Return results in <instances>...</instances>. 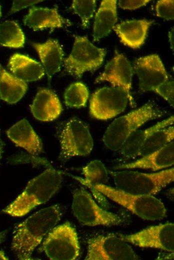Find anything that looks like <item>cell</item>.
Masks as SVG:
<instances>
[{
	"label": "cell",
	"instance_id": "1",
	"mask_svg": "<svg viewBox=\"0 0 174 260\" xmlns=\"http://www.w3.org/2000/svg\"><path fill=\"white\" fill-rule=\"evenodd\" d=\"M61 210L53 205L36 212L18 224L14 232L12 250L20 260H30L34 249L60 219Z\"/></svg>",
	"mask_w": 174,
	"mask_h": 260
},
{
	"label": "cell",
	"instance_id": "2",
	"mask_svg": "<svg viewBox=\"0 0 174 260\" xmlns=\"http://www.w3.org/2000/svg\"><path fill=\"white\" fill-rule=\"evenodd\" d=\"M62 181V172L50 168L34 178L24 190L3 212L12 216H22L36 206L46 202L58 191Z\"/></svg>",
	"mask_w": 174,
	"mask_h": 260
},
{
	"label": "cell",
	"instance_id": "3",
	"mask_svg": "<svg viewBox=\"0 0 174 260\" xmlns=\"http://www.w3.org/2000/svg\"><path fill=\"white\" fill-rule=\"evenodd\" d=\"M70 176L94 192L103 194L144 220H158L166 216L164 205L152 195L132 194L106 184H91L80 177Z\"/></svg>",
	"mask_w": 174,
	"mask_h": 260
},
{
	"label": "cell",
	"instance_id": "4",
	"mask_svg": "<svg viewBox=\"0 0 174 260\" xmlns=\"http://www.w3.org/2000/svg\"><path fill=\"white\" fill-rule=\"evenodd\" d=\"M163 115L164 112L154 103L148 102L115 119L104 132L102 141L111 150H120L129 137L139 128L146 122Z\"/></svg>",
	"mask_w": 174,
	"mask_h": 260
},
{
	"label": "cell",
	"instance_id": "5",
	"mask_svg": "<svg viewBox=\"0 0 174 260\" xmlns=\"http://www.w3.org/2000/svg\"><path fill=\"white\" fill-rule=\"evenodd\" d=\"M116 188L138 195L155 194L174 181V168L154 173L124 170L110 172Z\"/></svg>",
	"mask_w": 174,
	"mask_h": 260
},
{
	"label": "cell",
	"instance_id": "6",
	"mask_svg": "<svg viewBox=\"0 0 174 260\" xmlns=\"http://www.w3.org/2000/svg\"><path fill=\"white\" fill-rule=\"evenodd\" d=\"M60 144L59 158L62 161L76 156L90 154L94 142L87 124L82 120L72 118L62 123L57 130Z\"/></svg>",
	"mask_w": 174,
	"mask_h": 260
},
{
	"label": "cell",
	"instance_id": "7",
	"mask_svg": "<svg viewBox=\"0 0 174 260\" xmlns=\"http://www.w3.org/2000/svg\"><path fill=\"white\" fill-rule=\"evenodd\" d=\"M106 54L104 49L94 46L86 36H76L70 54L64 60V70L80 78L85 72L100 68Z\"/></svg>",
	"mask_w": 174,
	"mask_h": 260
},
{
	"label": "cell",
	"instance_id": "8",
	"mask_svg": "<svg viewBox=\"0 0 174 260\" xmlns=\"http://www.w3.org/2000/svg\"><path fill=\"white\" fill-rule=\"evenodd\" d=\"M73 214L82 224L88 226H112L121 224L122 218L100 208L87 191L76 189L73 194Z\"/></svg>",
	"mask_w": 174,
	"mask_h": 260
},
{
	"label": "cell",
	"instance_id": "9",
	"mask_svg": "<svg viewBox=\"0 0 174 260\" xmlns=\"http://www.w3.org/2000/svg\"><path fill=\"white\" fill-rule=\"evenodd\" d=\"M42 248L50 260L76 259L80 248L75 229L69 222L54 227L44 240Z\"/></svg>",
	"mask_w": 174,
	"mask_h": 260
},
{
	"label": "cell",
	"instance_id": "10",
	"mask_svg": "<svg viewBox=\"0 0 174 260\" xmlns=\"http://www.w3.org/2000/svg\"><path fill=\"white\" fill-rule=\"evenodd\" d=\"M87 260H136L140 257L119 235H100L88 242Z\"/></svg>",
	"mask_w": 174,
	"mask_h": 260
},
{
	"label": "cell",
	"instance_id": "11",
	"mask_svg": "<svg viewBox=\"0 0 174 260\" xmlns=\"http://www.w3.org/2000/svg\"><path fill=\"white\" fill-rule=\"evenodd\" d=\"M128 98L126 91L118 87H104L96 91L90 102L91 116L106 120L122 113L126 109Z\"/></svg>",
	"mask_w": 174,
	"mask_h": 260
},
{
	"label": "cell",
	"instance_id": "12",
	"mask_svg": "<svg viewBox=\"0 0 174 260\" xmlns=\"http://www.w3.org/2000/svg\"><path fill=\"white\" fill-rule=\"evenodd\" d=\"M118 235L126 242L140 247L158 248L170 252L174 250L173 223L152 226L130 235Z\"/></svg>",
	"mask_w": 174,
	"mask_h": 260
},
{
	"label": "cell",
	"instance_id": "13",
	"mask_svg": "<svg viewBox=\"0 0 174 260\" xmlns=\"http://www.w3.org/2000/svg\"><path fill=\"white\" fill-rule=\"evenodd\" d=\"M132 76L133 69L130 62L122 54L116 52L95 82H108L112 86L124 89L128 94L130 104L134 107L136 104L131 92Z\"/></svg>",
	"mask_w": 174,
	"mask_h": 260
},
{
	"label": "cell",
	"instance_id": "14",
	"mask_svg": "<svg viewBox=\"0 0 174 260\" xmlns=\"http://www.w3.org/2000/svg\"><path fill=\"white\" fill-rule=\"evenodd\" d=\"M134 65L139 80V88L141 92L152 91L170 78L160 58L156 54L140 58L134 60Z\"/></svg>",
	"mask_w": 174,
	"mask_h": 260
},
{
	"label": "cell",
	"instance_id": "15",
	"mask_svg": "<svg viewBox=\"0 0 174 260\" xmlns=\"http://www.w3.org/2000/svg\"><path fill=\"white\" fill-rule=\"evenodd\" d=\"M174 142L168 143L162 148L130 163L122 164L114 168L116 170L140 168L153 171L161 170L173 165Z\"/></svg>",
	"mask_w": 174,
	"mask_h": 260
},
{
	"label": "cell",
	"instance_id": "16",
	"mask_svg": "<svg viewBox=\"0 0 174 260\" xmlns=\"http://www.w3.org/2000/svg\"><path fill=\"white\" fill-rule=\"evenodd\" d=\"M34 116L42 122L56 119L61 114L62 106L56 94L46 88L39 90L30 106Z\"/></svg>",
	"mask_w": 174,
	"mask_h": 260
},
{
	"label": "cell",
	"instance_id": "17",
	"mask_svg": "<svg viewBox=\"0 0 174 260\" xmlns=\"http://www.w3.org/2000/svg\"><path fill=\"white\" fill-rule=\"evenodd\" d=\"M23 22L26 26L35 31L48 28H60L70 24L68 20L58 14L56 8H49L34 6L29 9Z\"/></svg>",
	"mask_w": 174,
	"mask_h": 260
},
{
	"label": "cell",
	"instance_id": "18",
	"mask_svg": "<svg viewBox=\"0 0 174 260\" xmlns=\"http://www.w3.org/2000/svg\"><path fill=\"white\" fill-rule=\"evenodd\" d=\"M6 134L14 144L30 154L37 156L42 152V141L26 120L24 118L17 122L8 130Z\"/></svg>",
	"mask_w": 174,
	"mask_h": 260
},
{
	"label": "cell",
	"instance_id": "19",
	"mask_svg": "<svg viewBox=\"0 0 174 260\" xmlns=\"http://www.w3.org/2000/svg\"><path fill=\"white\" fill-rule=\"evenodd\" d=\"M152 22L146 20H126L115 25L112 30L120 38L122 42L136 49L144 44L148 28Z\"/></svg>",
	"mask_w": 174,
	"mask_h": 260
},
{
	"label": "cell",
	"instance_id": "20",
	"mask_svg": "<svg viewBox=\"0 0 174 260\" xmlns=\"http://www.w3.org/2000/svg\"><path fill=\"white\" fill-rule=\"evenodd\" d=\"M46 74L49 82L61 68L64 53L58 40L49 39L42 44L33 43Z\"/></svg>",
	"mask_w": 174,
	"mask_h": 260
},
{
	"label": "cell",
	"instance_id": "21",
	"mask_svg": "<svg viewBox=\"0 0 174 260\" xmlns=\"http://www.w3.org/2000/svg\"><path fill=\"white\" fill-rule=\"evenodd\" d=\"M8 66L12 74L26 82L38 80L45 74L39 62L18 53L11 56Z\"/></svg>",
	"mask_w": 174,
	"mask_h": 260
},
{
	"label": "cell",
	"instance_id": "22",
	"mask_svg": "<svg viewBox=\"0 0 174 260\" xmlns=\"http://www.w3.org/2000/svg\"><path fill=\"white\" fill-rule=\"evenodd\" d=\"M116 22V0H102L94 18V41H98L108 35L115 26Z\"/></svg>",
	"mask_w": 174,
	"mask_h": 260
},
{
	"label": "cell",
	"instance_id": "23",
	"mask_svg": "<svg viewBox=\"0 0 174 260\" xmlns=\"http://www.w3.org/2000/svg\"><path fill=\"white\" fill-rule=\"evenodd\" d=\"M174 120L172 116L148 128L136 130L129 137L120 148L122 154L127 158L138 156L139 150L148 138L155 132L172 125Z\"/></svg>",
	"mask_w": 174,
	"mask_h": 260
},
{
	"label": "cell",
	"instance_id": "24",
	"mask_svg": "<svg viewBox=\"0 0 174 260\" xmlns=\"http://www.w3.org/2000/svg\"><path fill=\"white\" fill-rule=\"evenodd\" d=\"M28 88L26 82L5 70L0 64V98L10 104L19 101Z\"/></svg>",
	"mask_w": 174,
	"mask_h": 260
},
{
	"label": "cell",
	"instance_id": "25",
	"mask_svg": "<svg viewBox=\"0 0 174 260\" xmlns=\"http://www.w3.org/2000/svg\"><path fill=\"white\" fill-rule=\"evenodd\" d=\"M25 37L17 22L6 20L0 24V45L12 48L23 47Z\"/></svg>",
	"mask_w": 174,
	"mask_h": 260
},
{
	"label": "cell",
	"instance_id": "26",
	"mask_svg": "<svg viewBox=\"0 0 174 260\" xmlns=\"http://www.w3.org/2000/svg\"><path fill=\"white\" fill-rule=\"evenodd\" d=\"M174 138L173 126H170L155 132L142 146L138 152V156H144L162 148L173 141Z\"/></svg>",
	"mask_w": 174,
	"mask_h": 260
},
{
	"label": "cell",
	"instance_id": "27",
	"mask_svg": "<svg viewBox=\"0 0 174 260\" xmlns=\"http://www.w3.org/2000/svg\"><path fill=\"white\" fill-rule=\"evenodd\" d=\"M89 96L86 86L81 82L70 84L64 93V100L66 106L72 108L84 106Z\"/></svg>",
	"mask_w": 174,
	"mask_h": 260
},
{
	"label": "cell",
	"instance_id": "28",
	"mask_svg": "<svg viewBox=\"0 0 174 260\" xmlns=\"http://www.w3.org/2000/svg\"><path fill=\"white\" fill-rule=\"evenodd\" d=\"M84 178L91 184H106L108 182V174L104 164L100 160L90 162L82 168Z\"/></svg>",
	"mask_w": 174,
	"mask_h": 260
},
{
	"label": "cell",
	"instance_id": "29",
	"mask_svg": "<svg viewBox=\"0 0 174 260\" xmlns=\"http://www.w3.org/2000/svg\"><path fill=\"white\" fill-rule=\"evenodd\" d=\"M96 1L74 0L72 1V8L74 12L81 19L82 27L84 29L88 26L90 19L95 12Z\"/></svg>",
	"mask_w": 174,
	"mask_h": 260
},
{
	"label": "cell",
	"instance_id": "30",
	"mask_svg": "<svg viewBox=\"0 0 174 260\" xmlns=\"http://www.w3.org/2000/svg\"><path fill=\"white\" fill-rule=\"evenodd\" d=\"M174 2L173 0H158L156 5V16L166 20H174Z\"/></svg>",
	"mask_w": 174,
	"mask_h": 260
},
{
	"label": "cell",
	"instance_id": "31",
	"mask_svg": "<svg viewBox=\"0 0 174 260\" xmlns=\"http://www.w3.org/2000/svg\"><path fill=\"white\" fill-rule=\"evenodd\" d=\"M166 100L174 107V80L170 78L152 90Z\"/></svg>",
	"mask_w": 174,
	"mask_h": 260
},
{
	"label": "cell",
	"instance_id": "32",
	"mask_svg": "<svg viewBox=\"0 0 174 260\" xmlns=\"http://www.w3.org/2000/svg\"><path fill=\"white\" fill-rule=\"evenodd\" d=\"M150 0H120L118 2L119 6L124 10H135L141 6H145Z\"/></svg>",
	"mask_w": 174,
	"mask_h": 260
},
{
	"label": "cell",
	"instance_id": "33",
	"mask_svg": "<svg viewBox=\"0 0 174 260\" xmlns=\"http://www.w3.org/2000/svg\"><path fill=\"white\" fill-rule=\"evenodd\" d=\"M42 2V0H14L11 8V13L15 12L28 6Z\"/></svg>",
	"mask_w": 174,
	"mask_h": 260
},
{
	"label": "cell",
	"instance_id": "34",
	"mask_svg": "<svg viewBox=\"0 0 174 260\" xmlns=\"http://www.w3.org/2000/svg\"><path fill=\"white\" fill-rule=\"evenodd\" d=\"M169 41L172 49L174 50V29L172 28L168 34Z\"/></svg>",
	"mask_w": 174,
	"mask_h": 260
},
{
	"label": "cell",
	"instance_id": "35",
	"mask_svg": "<svg viewBox=\"0 0 174 260\" xmlns=\"http://www.w3.org/2000/svg\"><path fill=\"white\" fill-rule=\"evenodd\" d=\"M6 234V231L0 232V244L4 240Z\"/></svg>",
	"mask_w": 174,
	"mask_h": 260
},
{
	"label": "cell",
	"instance_id": "36",
	"mask_svg": "<svg viewBox=\"0 0 174 260\" xmlns=\"http://www.w3.org/2000/svg\"><path fill=\"white\" fill-rule=\"evenodd\" d=\"M8 258L5 256L4 253L2 250H0V260H6Z\"/></svg>",
	"mask_w": 174,
	"mask_h": 260
},
{
	"label": "cell",
	"instance_id": "37",
	"mask_svg": "<svg viewBox=\"0 0 174 260\" xmlns=\"http://www.w3.org/2000/svg\"><path fill=\"white\" fill-rule=\"evenodd\" d=\"M2 143L1 140L0 139V158L1 154H2Z\"/></svg>",
	"mask_w": 174,
	"mask_h": 260
},
{
	"label": "cell",
	"instance_id": "38",
	"mask_svg": "<svg viewBox=\"0 0 174 260\" xmlns=\"http://www.w3.org/2000/svg\"><path fill=\"white\" fill-rule=\"evenodd\" d=\"M2 16V12H1V8H0V18Z\"/></svg>",
	"mask_w": 174,
	"mask_h": 260
}]
</instances>
